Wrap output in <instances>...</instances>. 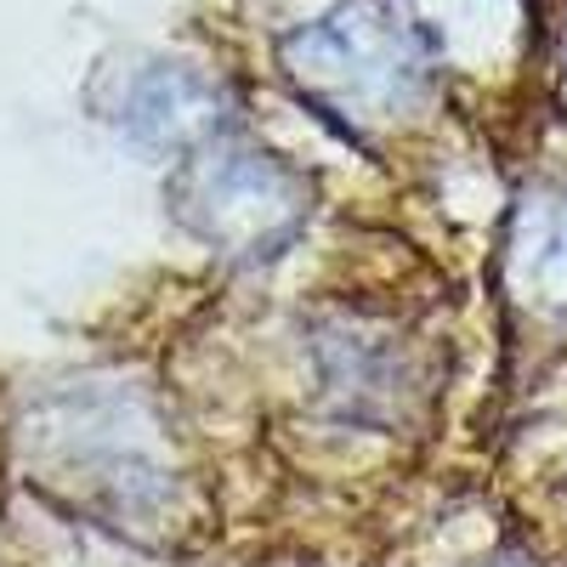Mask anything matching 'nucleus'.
<instances>
[{
	"instance_id": "5",
	"label": "nucleus",
	"mask_w": 567,
	"mask_h": 567,
	"mask_svg": "<svg viewBox=\"0 0 567 567\" xmlns=\"http://www.w3.org/2000/svg\"><path fill=\"white\" fill-rule=\"evenodd\" d=\"M120 125L136 142H148V148L194 154L199 142L216 136V91L194 74H182V69H154L125 91Z\"/></svg>"
},
{
	"instance_id": "3",
	"label": "nucleus",
	"mask_w": 567,
	"mask_h": 567,
	"mask_svg": "<svg viewBox=\"0 0 567 567\" xmlns=\"http://www.w3.org/2000/svg\"><path fill=\"white\" fill-rule=\"evenodd\" d=\"M290 69L296 80L341 109L347 120H381L414 103L420 91V52L409 29H398L386 12L352 7L329 23H312L290 40Z\"/></svg>"
},
{
	"instance_id": "1",
	"label": "nucleus",
	"mask_w": 567,
	"mask_h": 567,
	"mask_svg": "<svg viewBox=\"0 0 567 567\" xmlns=\"http://www.w3.org/2000/svg\"><path fill=\"white\" fill-rule=\"evenodd\" d=\"M29 460L45 488L109 523H148L171 505V465L154 449L148 414L109 386L45 398L29 425Z\"/></svg>"
},
{
	"instance_id": "2",
	"label": "nucleus",
	"mask_w": 567,
	"mask_h": 567,
	"mask_svg": "<svg viewBox=\"0 0 567 567\" xmlns=\"http://www.w3.org/2000/svg\"><path fill=\"white\" fill-rule=\"evenodd\" d=\"M312 187L256 142H199L171 176V216L221 261H272L307 227Z\"/></svg>"
},
{
	"instance_id": "4",
	"label": "nucleus",
	"mask_w": 567,
	"mask_h": 567,
	"mask_svg": "<svg viewBox=\"0 0 567 567\" xmlns=\"http://www.w3.org/2000/svg\"><path fill=\"white\" fill-rule=\"evenodd\" d=\"M505 278L534 312L567 318V182H539L516 205Z\"/></svg>"
}]
</instances>
